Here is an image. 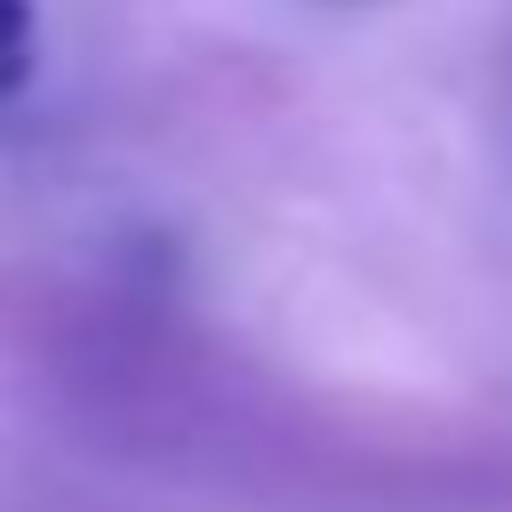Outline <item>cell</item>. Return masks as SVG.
<instances>
[{
    "label": "cell",
    "mask_w": 512,
    "mask_h": 512,
    "mask_svg": "<svg viewBox=\"0 0 512 512\" xmlns=\"http://www.w3.org/2000/svg\"><path fill=\"white\" fill-rule=\"evenodd\" d=\"M40 72V8L32 0H0V104L24 96Z\"/></svg>",
    "instance_id": "obj_1"
}]
</instances>
